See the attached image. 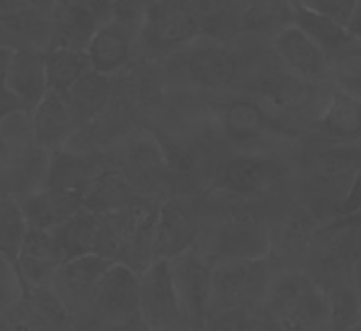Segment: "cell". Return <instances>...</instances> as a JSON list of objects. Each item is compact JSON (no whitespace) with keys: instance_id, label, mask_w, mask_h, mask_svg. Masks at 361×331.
<instances>
[{"instance_id":"obj_1","label":"cell","mask_w":361,"mask_h":331,"mask_svg":"<svg viewBox=\"0 0 361 331\" xmlns=\"http://www.w3.org/2000/svg\"><path fill=\"white\" fill-rule=\"evenodd\" d=\"M207 97L229 154L293 157L308 141L307 134L281 121L253 95L224 92Z\"/></svg>"},{"instance_id":"obj_2","label":"cell","mask_w":361,"mask_h":331,"mask_svg":"<svg viewBox=\"0 0 361 331\" xmlns=\"http://www.w3.org/2000/svg\"><path fill=\"white\" fill-rule=\"evenodd\" d=\"M173 91L200 94L233 92L240 76L237 50L226 42L197 36L188 46L161 61Z\"/></svg>"},{"instance_id":"obj_3","label":"cell","mask_w":361,"mask_h":331,"mask_svg":"<svg viewBox=\"0 0 361 331\" xmlns=\"http://www.w3.org/2000/svg\"><path fill=\"white\" fill-rule=\"evenodd\" d=\"M258 315L290 331L329 327L326 296L305 268H273Z\"/></svg>"},{"instance_id":"obj_4","label":"cell","mask_w":361,"mask_h":331,"mask_svg":"<svg viewBox=\"0 0 361 331\" xmlns=\"http://www.w3.org/2000/svg\"><path fill=\"white\" fill-rule=\"evenodd\" d=\"M287 157L228 154L214 164L207 193L231 198H267L292 181Z\"/></svg>"},{"instance_id":"obj_5","label":"cell","mask_w":361,"mask_h":331,"mask_svg":"<svg viewBox=\"0 0 361 331\" xmlns=\"http://www.w3.org/2000/svg\"><path fill=\"white\" fill-rule=\"evenodd\" d=\"M197 36H200V25L189 0H147L135 36V55L161 64Z\"/></svg>"},{"instance_id":"obj_6","label":"cell","mask_w":361,"mask_h":331,"mask_svg":"<svg viewBox=\"0 0 361 331\" xmlns=\"http://www.w3.org/2000/svg\"><path fill=\"white\" fill-rule=\"evenodd\" d=\"M111 168L144 199L161 204L173 195L171 173L160 145L147 128H139L110 150Z\"/></svg>"},{"instance_id":"obj_7","label":"cell","mask_w":361,"mask_h":331,"mask_svg":"<svg viewBox=\"0 0 361 331\" xmlns=\"http://www.w3.org/2000/svg\"><path fill=\"white\" fill-rule=\"evenodd\" d=\"M273 265L269 259L218 260L212 273V312H258L267 294Z\"/></svg>"},{"instance_id":"obj_8","label":"cell","mask_w":361,"mask_h":331,"mask_svg":"<svg viewBox=\"0 0 361 331\" xmlns=\"http://www.w3.org/2000/svg\"><path fill=\"white\" fill-rule=\"evenodd\" d=\"M168 265L178 296L180 322L188 328L203 330L210 308L213 260L194 244L171 257Z\"/></svg>"},{"instance_id":"obj_9","label":"cell","mask_w":361,"mask_h":331,"mask_svg":"<svg viewBox=\"0 0 361 331\" xmlns=\"http://www.w3.org/2000/svg\"><path fill=\"white\" fill-rule=\"evenodd\" d=\"M139 313V275L124 263H111L95 286L86 317L99 328Z\"/></svg>"},{"instance_id":"obj_10","label":"cell","mask_w":361,"mask_h":331,"mask_svg":"<svg viewBox=\"0 0 361 331\" xmlns=\"http://www.w3.org/2000/svg\"><path fill=\"white\" fill-rule=\"evenodd\" d=\"M202 215L197 198L171 195L158 205L155 222L154 257L169 260L192 248L202 233Z\"/></svg>"},{"instance_id":"obj_11","label":"cell","mask_w":361,"mask_h":331,"mask_svg":"<svg viewBox=\"0 0 361 331\" xmlns=\"http://www.w3.org/2000/svg\"><path fill=\"white\" fill-rule=\"evenodd\" d=\"M139 312L152 331H171L183 325L168 260H155L139 275Z\"/></svg>"},{"instance_id":"obj_12","label":"cell","mask_w":361,"mask_h":331,"mask_svg":"<svg viewBox=\"0 0 361 331\" xmlns=\"http://www.w3.org/2000/svg\"><path fill=\"white\" fill-rule=\"evenodd\" d=\"M111 263L97 254H87L65 262L55 273L50 289L75 320L87 313L95 286Z\"/></svg>"},{"instance_id":"obj_13","label":"cell","mask_w":361,"mask_h":331,"mask_svg":"<svg viewBox=\"0 0 361 331\" xmlns=\"http://www.w3.org/2000/svg\"><path fill=\"white\" fill-rule=\"evenodd\" d=\"M50 152L34 143L13 149L0 167V195L20 204L45 188Z\"/></svg>"},{"instance_id":"obj_14","label":"cell","mask_w":361,"mask_h":331,"mask_svg":"<svg viewBox=\"0 0 361 331\" xmlns=\"http://www.w3.org/2000/svg\"><path fill=\"white\" fill-rule=\"evenodd\" d=\"M276 57L293 76L310 83H331L327 55L297 26H287L273 37Z\"/></svg>"},{"instance_id":"obj_15","label":"cell","mask_w":361,"mask_h":331,"mask_svg":"<svg viewBox=\"0 0 361 331\" xmlns=\"http://www.w3.org/2000/svg\"><path fill=\"white\" fill-rule=\"evenodd\" d=\"M111 168L110 152H79L61 148L50 152L45 186L82 195L95 178Z\"/></svg>"},{"instance_id":"obj_16","label":"cell","mask_w":361,"mask_h":331,"mask_svg":"<svg viewBox=\"0 0 361 331\" xmlns=\"http://www.w3.org/2000/svg\"><path fill=\"white\" fill-rule=\"evenodd\" d=\"M75 322L52 289L32 288L8 313V331H71Z\"/></svg>"},{"instance_id":"obj_17","label":"cell","mask_w":361,"mask_h":331,"mask_svg":"<svg viewBox=\"0 0 361 331\" xmlns=\"http://www.w3.org/2000/svg\"><path fill=\"white\" fill-rule=\"evenodd\" d=\"M61 265L63 257L52 233L27 228L15 262V270L25 289L50 288V283Z\"/></svg>"},{"instance_id":"obj_18","label":"cell","mask_w":361,"mask_h":331,"mask_svg":"<svg viewBox=\"0 0 361 331\" xmlns=\"http://www.w3.org/2000/svg\"><path fill=\"white\" fill-rule=\"evenodd\" d=\"M157 205L160 204L144 202L129 209L99 213L97 225H95L94 254L113 263H123L140 220L147 210Z\"/></svg>"},{"instance_id":"obj_19","label":"cell","mask_w":361,"mask_h":331,"mask_svg":"<svg viewBox=\"0 0 361 331\" xmlns=\"http://www.w3.org/2000/svg\"><path fill=\"white\" fill-rule=\"evenodd\" d=\"M90 68L115 76L137 59L135 35L116 21L100 23L87 47Z\"/></svg>"},{"instance_id":"obj_20","label":"cell","mask_w":361,"mask_h":331,"mask_svg":"<svg viewBox=\"0 0 361 331\" xmlns=\"http://www.w3.org/2000/svg\"><path fill=\"white\" fill-rule=\"evenodd\" d=\"M100 25L82 0L56 4L52 12V37L50 49L87 50L90 39Z\"/></svg>"},{"instance_id":"obj_21","label":"cell","mask_w":361,"mask_h":331,"mask_svg":"<svg viewBox=\"0 0 361 331\" xmlns=\"http://www.w3.org/2000/svg\"><path fill=\"white\" fill-rule=\"evenodd\" d=\"M115 76L102 75L90 68L68 89L65 102L76 130L94 120L110 105L115 95Z\"/></svg>"},{"instance_id":"obj_22","label":"cell","mask_w":361,"mask_h":331,"mask_svg":"<svg viewBox=\"0 0 361 331\" xmlns=\"http://www.w3.org/2000/svg\"><path fill=\"white\" fill-rule=\"evenodd\" d=\"M76 126L71 120L70 110L65 102V95L47 91L41 102L32 110V138L34 144L54 152L65 148Z\"/></svg>"},{"instance_id":"obj_23","label":"cell","mask_w":361,"mask_h":331,"mask_svg":"<svg viewBox=\"0 0 361 331\" xmlns=\"http://www.w3.org/2000/svg\"><path fill=\"white\" fill-rule=\"evenodd\" d=\"M290 5L292 25L318 44L329 60L360 41V37L355 36L347 25L312 10L300 0H290Z\"/></svg>"},{"instance_id":"obj_24","label":"cell","mask_w":361,"mask_h":331,"mask_svg":"<svg viewBox=\"0 0 361 331\" xmlns=\"http://www.w3.org/2000/svg\"><path fill=\"white\" fill-rule=\"evenodd\" d=\"M52 37V15L18 10L0 15V47L47 52Z\"/></svg>"},{"instance_id":"obj_25","label":"cell","mask_w":361,"mask_h":331,"mask_svg":"<svg viewBox=\"0 0 361 331\" xmlns=\"http://www.w3.org/2000/svg\"><path fill=\"white\" fill-rule=\"evenodd\" d=\"M314 138L332 143H361V100L334 89L316 123Z\"/></svg>"},{"instance_id":"obj_26","label":"cell","mask_w":361,"mask_h":331,"mask_svg":"<svg viewBox=\"0 0 361 331\" xmlns=\"http://www.w3.org/2000/svg\"><path fill=\"white\" fill-rule=\"evenodd\" d=\"M7 86L21 100L25 110L32 114L49 91L45 78V52L30 49L13 50L7 73Z\"/></svg>"},{"instance_id":"obj_27","label":"cell","mask_w":361,"mask_h":331,"mask_svg":"<svg viewBox=\"0 0 361 331\" xmlns=\"http://www.w3.org/2000/svg\"><path fill=\"white\" fill-rule=\"evenodd\" d=\"M27 228L50 231L61 225L82 207V195L45 186L20 202Z\"/></svg>"},{"instance_id":"obj_28","label":"cell","mask_w":361,"mask_h":331,"mask_svg":"<svg viewBox=\"0 0 361 331\" xmlns=\"http://www.w3.org/2000/svg\"><path fill=\"white\" fill-rule=\"evenodd\" d=\"M144 202L150 200L135 193V189L123 178L120 171H116L115 168H109L90 184L82 198V207L99 215V213L129 209V207L144 204Z\"/></svg>"},{"instance_id":"obj_29","label":"cell","mask_w":361,"mask_h":331,"mask_svg":"<svg viewBox=\"0 0 361 331\" xmlns=\"http://www.w3.org/2000/svg\"><path fill=\"white\" fill-rule=\"evenodd\" d=\"M95 225H97V215L81 207L66 222L50 229L63 257V263L78 257L94 254Z\"/></svg>"},{"instance_id":"obj_30","label":"cell","mask_w":361,"mask_h":331,"mask_svg":"<svg viewBox=\"0 0 361 331\" xmlns=\"http://www.w3.org/2000/svg\"><path fill=\"white\" fill-rule=\"evenodd\" d=\"M292 25L290 0H250L242 12V32L271 35Z\"/></svg>"},{"instance_id":"obj_31","label":"cell","mask_w":361,"mask_h":331,"mask_svg":"<svg viewBox=\"0 0 361 331\" xmlns=\"http://www.w3.org/2000/svg\"><path fill=\"white\" fill-rule=\"evenodd\" d=\"M87 70H90V60L86 50L50 49L45 52V78L49 91L65 95Z\"/></svg>"},{"instance_id":"obj_32","label":"cell","mask_w":361,"mask_h":331,"mask_svg":"<svg viewBox=\"0 0 361 331\" xmlns=\"http://www.w3.org/2000/svg\"><path fill=\"white\" fill-rule=\"evenodd\" d=\"M329 306V327L334 331H348L361 322L360 291L353 282L337 283L323 291Z\"/></svg>"},{"instance_id":"obj_33","label":"cell","mask_w":361,"mask_h":331,"mask_svg":"<svg viewBox=\"0 0 361 331\" xmlns=\"http://www.w3.org/2000/svg\"><path fill=\"white\" fill-rule=\"evenodd\" d=\"M26 233L27 223L18 202L0 195V254L13 267Z\"/></svg>"},{"instance_id":"obj_34","label":"cell","mask_w":361,"mask_h":331,"mask_svg":"<svg viewBox=\"0 0 361 331\" xmlns=\"http://www.w3.org/2000/svg\"><path fill=\"white\" fill-rule=\"evenodd\" d=\"M331 84L337 91L361 100V39L329 60Z\"/></svg>"},{"instance_id":"obj_35","label":"cell","mask_w":361,"mask_h":331,"mask_svg":"<svg viewBox=\"0 0 361 331\" xmlns=\"http://www.w3.org/2000/svg\"><path fill=\"white\" fill-rule=\"evenodd\" d=\"M202 331H264L263 320L253 311H226L208 313Z\"/></svg>"},{"instance_id":"obj_36","label":"cell","mask_w":361,"mask_h":331,"mask_svg":"<svg viewBox=\"0 0 361 331\" xmlns=\"http://www.w3.org/2000/svg\"><path fill=\"white\" fill-rule=\"evenodd\" d=\"M147 0H113L111 21L128 28L137 36V31L142 23Z\"/></svg>"},{"instance_id":"obj_37","label":"cell","mask_w":361,"mask_h":331,"mask_svg":"<svg viewBox=\"0 0 361 331\" xmlns=\"http://www.w3.org/2000/svg\"><path fill=\"white\" fill-rule=\"evenodd\" d=\"M300 2L316 12L341 21L342 25H348L360 0H300Z\"/></svg>"},{"instance_id":"obj_38","label":"cell","mask_w":361,"mask_h":331,"mask_svg":"<svg viewBox=\"0 0 361 331\" xmlns=\"http://www.w3.org/2000/svg\"><path fill=\"white\" fill-rule=\"evenodd\" d=\"M358 213H361V167L353 178L352 186L348 189L341 215H358Z\"/></svg>"},{"instance_id":"obj_39","label":"cell","mask_w":361,"mask_h":331,"mask_svg":"<svg viewBox=\"0 0 361 331\" xmlns=\"http://www.w3.org/2000/svg\"><path fill=\"white\" fill-rule=\"evenodd\" d=\"M20 110H25V105H23L21 100L7 86V83L0 84V121Z\"/></svg>"},{"instance_id":"obj_40","label":"cell","mask_w":361,"mask_h":331,"mask_svg":"<svg viewBox=\"0 0 361 331\" xmlns=\"http://www.w3.org/2000/svg\"><path fill=\"white\" fill-rule=\"evenodd\" d=\"M100 331H152V330L149 325L144 322V318L140 317V312H139L133 317L123 320V322H120V323L100 328Z\"/></svg>"},{"instance_id":"obj_41","label":"cell","mask_w":361,"mask_h":331,"mask_svg":"<svg viewBox=\"0 0 361 331\" xmlns=\"http://www.w3.org/2000/svg\"><path fill=\"white\" fill-rule=\"evenodd\" d=\"M84 4L87 5L100 23H106V21L111 20V7L113 0H82Z\"/></svg>"},{"instance_id":"obj_42","label":"cell","mask_w":361,"mask_h":331,"mask_svg":"<svg viewBox=\"0 0 361 331\" xmlns=\"http://www.w3.org/2000/svg\"><path fill=\"white\" fill-rule=\"evenodd\" d=\"M21 10H34L45 15H52L55 0H16Z\"/></svg>"},{"instance_id":"obj_43","label":"cell","mask_w":361,"mask_h":331,"mask_svg":"<svg viewBox=\"0 0 361 331\" xmlns=\"http://www.w3.org/2000/svg\"><path fill=\"white\" fill-rule=\"evenodd\" d=\"M352 278H353L355 286H357V289L361 294V231L357 239V244H355L353 255H352Z\"/></svg>"},{"instance_id":"obj_44","label":"cell","mask_w":361,"mask_h":331,"mask_svg":"<svg viewBox=\"0 0 361 331\" xmlns=\"http://www.w3.org/2000/svg\"><path fill=\"white\" fill-rule=\"evenodd\" d=\"M11 55H13V50L0 47V84L7 83V73H8Z\"/></svg>"},{"instance_id":"obj_45","label":"cell","mask_w":361,"mask_h":331,"mask_svg":"<svg viewBox=\"0 0 361 331\" xmlns=\"http://www.w3.org/2000/svg\"><path fill=\"white\" fill-rule=\"evenodd\" d=\"M11 150H13V149L10 148L8 143L4 139L2 133H0V167H2L5 164V160L8 159V155L11 154Z\"/></svg>"},{"instance_id":"obj_46","label":"cell","mask_w":361,"mask_h":331,"mask_svg":"<svg viewBox=\"0 0 361 331\" xmlns=\"http://www.w3.org/2000/svg\"><path fill=\"white\" fill-rule=\"evenodd\" d=\"M262 320H263V318H262ZM263 330H264V331H290V330L276 327V325H271V323H268V322H264V320H263Z\"/></svg>"},{"instance_id":"obj_47","label":"cell","mask_w":361,"mask_h":331,"mask_svg":"<svg viewBox=\"0 0 361 331\" xmlns=\"http://www.w3.org/2000/svg\"><path fill=\"white\" fill-rule=\"evenodd\" d=\"M8 267H13V265H11V263L5 259L2 254H0V272L5 270V268H8Z\"/></svg>"},{"instance_id":"obj_48","label":"cell","mask_w":361,"mask_h":331,"mask_svg":"<svg viewBox=\"0 0 361 331\" xmlns=\"http://www.w3.org/2000/svg\"><path fill=\"white\" fill-rule=\"evenodd\" d=\"M171 331H202V330H195V328H188V327H184V325H180V327H178V328H174V330H171Z\"/></svg>"},{"instance_id":"obj_49","label":"cell","mask_w":361,"mask_h":331,"mask_svg":"<svg viewBox=\"0 0 361 331\" xmlns=\"http://www.w3.org/2000/svg\"><path fill=\"white\" fill-rule=\"evenodd\" d=\"M348 331H361V322H360L358 325H355V327H353V328H350Z\"/></svg>"},{"instance_id":"obj_50","label":"cell","mask_w":361,"mask_h":331,"mask_svg":"<svg viewBox=\"0 0 361 331\" xmlns=\"http://www.w3.org/2000/svg\"><path fill=\"white\" fill-rule=\"evenodd\" d=\"M316 331H334L331 327H326V328H321V330H316Z\"/></svg>"},{"instance_id":"obj_51","label":"cell","mask_w":361,"mask_h":331,"mask_svg":"<svg viewBox=\"0 0 361 331\" xmlns=\"http://www.w3.org/2000/svg\"><path fill=\"white\" fill-rule=\"evenodd\" d=\"M65 2H70V0H55V5L56 4H65Z\"/></svg>"},{"instance_id":"obj_52","label":"cell","mask_w":361,"mask_h":331,"mask_svg":"<svg viewBox=\"0 0 361 331\" xmlns=\"http://www.w3.org/2000/svg\"><path fill=\"white\" fill-rule=\"evenodd\" d=\"M360 308H361V294H360Z\"/></svg>"}]
</instances>
